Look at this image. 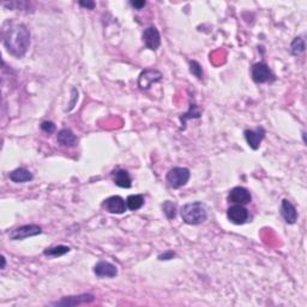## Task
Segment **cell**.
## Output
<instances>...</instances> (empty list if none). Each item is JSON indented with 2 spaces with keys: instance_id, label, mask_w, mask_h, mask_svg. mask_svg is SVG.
Masks as SVG:
<instances>
[{
  "instance_id": "9a60e30c",
  "label": "cell",
  "mask_w": 307,
  "mask_h": 307,
  "mask_svg": "<svg viewBox=\"0 0 307 307\" xmlns=\"http://www.w3.org/2000/svg\"><path fill=\"white\" fill-rule=\"evenodd\" d=\"M57 140L60 145L67 146V148L76 146L77 143H78V138H77L76 134L73 133L72 130H70V128H63V130L58 132Z\"/></svg>"
},
{
  "instance_id": "52a82bcc",
  "label": "cell",
  "mask_w": 307,
  "mask_h": 307,
  "mask_svg": "<svg viewBox=\"0 0 307 307\" xmlns=\"http://www.w3.org/2000/svg\"><path fill=\"white\" fill-rule=\"evenodd\" d=\"M248 216H250V214H248L247 209L239 204H234L227 210V217H228V220L232 223L238 226L246 223Z\"/></svg>"
},
{
  "instance_id": "5b68a950",
  "label": "cell",
  "mask_w": 307,
  "mask_h": 307,
  "mask_svg": "<svg viewBox=\"0 0 307 307\" xmlns=\"http://www.w3.org/2000/svg\"><path fill=\"white\" fill-rule=\"evenodd\" d=\"M42 233V228L38 225H26L22 227H18V228L14 229L10 233V239L11 240H24L27 238H32V236H36Z\"/></svg>"
},
{
  "instance_id": "7c38bea8",
  "label": "cell",
  "mask_w": 307,
  "mask_h": 307,
  "mask_svg": "<svg viewBox=\"0 0 307 307\" xmlns=\"http://www.w3.org/2000/svg\"><path fill=\"white\" fill-rule=\"evenodd\" d=\"M94 274L100 278H113L118 275V268L107 260H100L95 264Z\"/></svg>"
},
{
  "instance_id": "5bb4252c",
  "label": "cell",
  "mask_w": 307,
  "mask_h": 307,
  "mask_svg": "<svg viewBox=\"0 0 307 307\" xmlns=\"http://www.w3.org/2000/svg\"><path fill=\"white\" fill-rule=\"evenodd\" d=\"M281 216L283 217L285 223L294 225L297 220V211L295 207L288 199H283L281 203Z\"/></svg>"
},
{
  "instance_id": "9c48e42d",
  "label": "cell",
  "mask_w": 307,
  "mask_h": 307,
  "mask_svg": "<svg viewBox=\"0 0 307 307\" xmlns=\"http://www.w3.org/2000/svg\"><path fill=\"white\" fill-rule=\"evenodd\" d=\"M143 42L145 47L150 51L159 50L161 46V35L155 27H148L143 32Z\"/></svg>"
},
{
  "instance_id": "2e32d148",
  "label": "cell",
  "mask_w": 307,
  "mask_h": 307,
  "mask_svg": "<svg viewBox=\"0 0 307 307\" xmlns=\"http://www.w3.org/2000/svg\"><path fill=\"white\" fill-rule=\"evenodd\" d=\"M9 178H10L11 181L16 184L21 183H28V181L33 180V174L30 173L29 171L26 170V168H17V170L12 171L10 174H9Z\"/></svg>"
},
{
  "instance_id": "4316f807",
  "label": "cell",
  "mask_w": 307,
  "mask_h": 307,
  "mask_svg": "<svg viewBox=\"0 0 307 307\" xmlns=\"http://www.w3.org/2000/svg\"><path fill=\"white\" fill-rule=\"evenodd\" d=\"M79 5H81L82 8L88 9V10H94L95 6H96V4H95L94 2H90V0H87V2H79Z\"/></svg>"
},
{
  "instance_id": "d6986e66",
  "label": "cell",
  "mask_w": 307,
  "mask_h": 307,
  "mask_svg": "<svg viewBox=\"0 0 307 307\" xmlns=\"http://www.w3.org/2000/svg\"><path fill=\"white\" fill-rule=\"evenodd\" d=\"M70 248L69 246H65V245H57V246H52L50 248H46L44 251L45 256L48 257H61L64 256V254L69 253L70 252Z\"/></svg>"
},
{
  "instance_id": "7402d4cb",
  "label": "cell",
  "mask_w": 307,
  "mask_h": 307,
  "mask_svg": "<svg viewBox=\"0 0 307 307\" xmlns=\"http://www.w3.org/2000/svg\"><path fill=\"white\" fill-rule=\"evenodd\" d=\"M162 211L166 215L168 220H173L176 219L177 216V204L173 203L171 201H166L164 204H162Z\"/></svg>"
},
{
  "instance_id": "e0dca14e",
  "label": "cell",
  "mask_w": 307,
  "mask_h": 307,
  "mask_svg": "<svg viewBox=\"0 0 307 307\" xmlns=\"http://www.w3.org/2000/svg\"><path fill=\"white\" fill-rule=\"evenodd\" d=\"M114 184L121 189H130L132 186V180L130 174L125 170H118L114 172Z\"/></svg>"
},
{
  "instance_id": "6da1fadb",
  "label": "cell",
  "mask_w": 307,
  "mask_h": 307,
  "mask_svg": "<svg viewBox=\"0 0 307 307\" xmlns=\"http://www.w3.org/2000/svg\"><path fill=\"white\" fill-rule=\"evenodd\" d=\"M3 45L15 58H23L30 46V32L23 23L8 21L2 29Z\"/></svg>"
},
{
  "instance_id": "8fae6325",
  "label": "cell",
  "mask_w": 307,
  "mask_h": 307,
  "mask_svg": "<svg viewBox=\"0 0 307 307\" xmlns=\"http://www.w3.org/2000/svg\"><path fill=\"white\" fill-rule=\"evenodd\" d=\"M252 199L251 192L247 189L241 186H236L234 189H232L229 191L228 195V201L233 204H239V205H245L248 204Z\"/></svg>"
},
{
  "instance_id": "ba28073f",
  "label": "cell",
  "mask_w": 307,
  "mask_h": 307,
  "mask_svg": "<svg viewBox=\"0 0 307 307\" xmlns=\"http://www.w3.org/2000/svg\"><path fill=\"white\" fill-rule=\"evenodd\" d=\"M102 208L106 211H108V213L116 215L124 214L127 209L126 202H125L124 198H121L120 196H112V197L104 199Z\"/></svg>"
},
{
  "instance_id": "603a6c76",
  "label": "cell",
  "mask_w": 307,
  "mask_h": 307,
  "mask_svg": "<svg viewBox=\"0 0 307 307\" xmlns=\"http://www.w3.org/2000/svg\"><path fill=\"white\" fill-rule=\"evenodd\" d=\"M189 65H190V72H191L193 76L197 77L198 79L203 78V70H202L201 64H199L198 61L191 60L189 63Z\"/></svg>"
},
{
  "instance_id": "8992f818",
  "label": "cell",
  "mask_w": 307,
  "mask_h": 307,
  "mask_svg": "<svg viewBox=\"0 0 307 307\" xmlns=\"http://www.w3.org/2000/svg\"><path fill=\"white\" fill-rule=\"evenodd\" d=\"M162 73L154 69H146L142 71L138 77V87L142 90H148L155 83H159L162 79Z\"/></svg>"
},
{
  "instance_id": "7a4b0ae2",
  "label": "cell",
  "mask_w": 307,
  "mask_h": 307,
  "mask_svg": "<svg viewBox=\"0 0 307 307\" xmlns=\"http://www.w3.org/2000/svg\"><path fill=\"white\" fill-rule=\"evenodd\" d=\"M180 215L184 222L191 226L202 225L208 219L207 209H205L201 202H193V203L185 204L181 208Z\"/></svg>"
},
{
  "instance_id": "277c9868",
  "label": "cell",
  "mask_w": 307,
  "mask_h": 307,
  "mask_svg": "<svg viewBox=\"0 0 307 307\" xmlns=\"http://www.w3.org/2000/svg\"><path fill=\"white\" fill-rule=\"evenodd\" d=\"M251 76H252L253 81L258 84L275 81V75L265 63L254 64L252 66V71H251Z\"/></svg>"
},
{
  "instance_id": "ffe728a7",
  "label": "cell",
  "mask_w": 307,
  "mask_h": 307,
  "mask_svg": "<svg viewBox=\"0 0 307 307\" xmlns=\"http://www.w3.org/2000/svg\"><path fill=\"white\" fill-rule=\"evenodd\" d=\"M202 116V112L201 109L198 108V106L196 103H193L190 106L189 112L185 113V114H183L180 116V120L183 122V125L186 124V121L189 120V119H198Z\"/></svg>"
},
{
  "instance_id": "cb8c5ba5",
  "label": "cell",
  "mask_w": 307,
  "mask_h": 307,
  "mask_svg": "<svg viewBox=\"0 0 307 307\" xmlns=\"http://www.w3.org/2000/svg\"><path fill=\"white\" fill-rule=\"evenodd\" d=\"M41 130L44 131V132H46V133H53V132L55 131V125H54V122H52V121H44L41 124Z\"/></svg>"
},
{
  "instance_id": "ac0fdd59",
  "label": "cell",
  "mask_w": 307,
  "mask_h": 307,
  "mask_svg": "<svg viewBox=\"0 0 307 307\" xmlns=\"http://www.w3.org/2000/svg\"><path fill=\"white\" fill-rule=\"evenodd\" d=\"M144 205V197L142 195H131L126 199V207L128 210H139Z\"/></svg>"
},
{
  "instance_id": "4fadbf2b",
  "label": "cell",
  "mask_w": 307,
  "mask_h": 307,
  "mask_svg": "<svg viewBox=\"0 0 307 307\" xmlns=\"http://www.w3.org/2000/svg\"><path fill=\"white\" fill-rule=\"evenodd\" d=\"M245 139L251 149H259L260 143L265 137V130L263 127H257L256 130H245L244 131Z\"/></svg>"
},
{
  "instance_id": "83f0119b",
  "label": "cell",
  "mask_w": 307,
  "mask_h": 307,
  "mask_svg": "<svg viewBox=\"0 0 307 307\" xmlns=\"http://www.w3.org/2000/svg\"><path fill=\"white\" fill-rule=\"evenodd\" d=\"M2 269H5V265H6V259L4 256H2Z\"/></svg>"
},
{
  "instance_id": "d4e9b609",
  "label": "cell",
  "mask_w": 307,
  "mask_h": 307,
  "mask_svg": "<svg viewBox=\"0 0 307 307\" xmlns=\"http://www.w3.org/2000/svg\"><path fill=\"white\" fill-rule=\"evenodd\" d=\"M176 256H177L176 252L170 250V251H166V252H164L162 254H160L159 259L160 260H170V259H173V258Z\"/></svg>"
},
{
  "instance_id": "3957f363",
  "label": "cell",
  "mask_w": 307,
  "mask_h": 307,
  "mask_svg": "<svg viewBox=\"0 0 307 307\" xmlns=\"http://www.w3.org/2000/svg\"><path fill=\"white\" fill-rule=\"evenodd\" d=\"M190 177H191V173H190L189 168L174 167L167 173L166 180L173 189H179V187L185 186L189 183Z\"/></svg>"
},
{
  "instance_id": "30bf717a",
  "label": "cell",
  "mask_w": 307,
  "mask_h": 307,
  "mask_svg": "<svg viewBox=\"0 0 307 307\" xmlns=\"http://www.w3.org/2000/svg\"><path fill=\"white\" fill-rule=\"evenodd\" d=\"M95 300V296L93 294H81V295H72V296H65L59 301H55L52 303L54 306H79L85 305V303H90Z\"/></svg>"
},
{
  "instance_id": "484cf974",
  "label": "cell",
  "mask_w": 307,
  "mask_h": 307,
  "mask_svg": "<svg viewBox=\"0 0 307 307\" xmlns=\"http://www.w3.org/2000/svg\"><path fill=\"white\" fill-rule=\"evenodd\" d=\"M131 6H133L136 10H142L144 6L146 5V2H144V0H134V2H130Z\"/></svg>"
},
{
  "instance_id": "44dd1931",
  "label": "cell",
  "mask_w": 307,
  "mask_h": 307,
  "mask_svg": "<svg viewBox=\"0 0 307 307\" xmlns=\"http://www.w3.org/2000/svg\"><path fill=\"white\" fill-rule=\"evenodd\" d=\"M305 41H303L302 38H295L293 40V42L290 44V53L293 55H295V57H297V55L302 54L303 52H305Z\"/></svg>"
}]
</instances>
